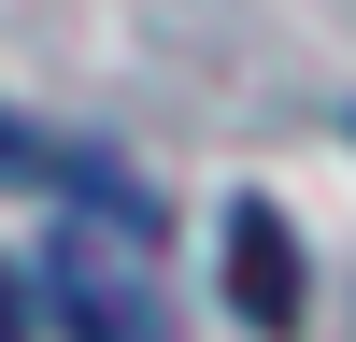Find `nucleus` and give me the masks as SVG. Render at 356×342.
I'll return each mask as SVG.
<instances>
[{
    "label": "nucleus",
    "mask_w": 356,
    "mask_h": 342,
    "mask_svg": "<svg viewBox=\"0 0 356 342\" xmlns=\"http://www.w3.org/2000/svg\"><path fill=\"white\" fill-rule=\"evenodd\" d=\"M0 186H57V200H100L114 228H143V186H129V171H100L86 142L29 129V114H0Z\"/></svg>",
    "instance_id": "nucleus-2"
},
{
    "label": "nucleus",
    "mask_w": 356,
    "mask_h": 342,
    "mask_svg": "<svg viewBox=\"0 0 356 342\" xmlns=\"http://www.w3.org/2000/svg\"><path fill=\"white\" fill-rule=\"evenodd\" d=\"M0 342H29V285H15V256H0Z\"/></svg>",
    "instance_id": "nucleus-4"
},
{
    "label": "nucleus",
    "mask_w": 356,
    "mask_h": 342,
    "mask_svg": "<svg viewBox=\"0 0 356 342\" xmlns=\"http://www.w3.org/2000/svg\"><path fill=\"white\" fill-rule=\"evenodd\" d=\"M57 300H72L86 342H157V300H143V271L114 243H57Z\"/></svg>",
    "instance_id": "nucleus-3"
},
{
    "label": "nucleus",
    "mask_w": 356,
    "mask_h": 342,
    "mask_svg": "<svg viewBox=\"0 0 356 342\" xmlns=\"http://www.w3.org/2000/svg\"><path fill=\"white\" fill-rule=\"evenodd\" d=\"M228 314H243V328L257 342H285V328H300V228H285L271 214V200H228Z\"/></svg>",
    "instance_id": "nucleus-1"
}]
</instances>
